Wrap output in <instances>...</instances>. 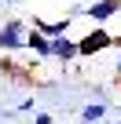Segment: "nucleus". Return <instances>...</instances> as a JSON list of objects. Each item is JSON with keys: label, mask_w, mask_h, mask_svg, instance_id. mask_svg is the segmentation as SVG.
Instances as JSON below:
<instances>
[{"label": "nucleus", "mask_w": 121, "mask_h": 124, "mask_svg": "<svg viewBox=\"0 0 121 124\" xmlns=\"http://www.w3.org/2000/svg\"><path fill=\"white\" fill-rule=\"evenodd\" d=\"M29 29H33V22H26V18H8L4 26H0V51H4V55H11V51H26Z\"/></svg>", "instance_id": "f257e3e1"}, {"label": "nucleus", "mask_w": 121, "mask_h": 124, "mask_svg": "<svg viewBox=\"0 0 121 124\" xmlns=\"http://www.w3.org/2000/svg\"><path fill=\"white\" fill-rule=\"evenodd\" d=\"M117 124H121V120H117Z\"/></svg>", "instance_id": "ddd939ff"}, {"label": "nucleus", "mask_w": 121, "mask_h": 124, "mask_svg": "<svg viewBox=\"0 0 121 124\" xmlns=\"http://www.w3.org/2000/svg\"><path fill=\"white\" fill-rule=\"evenodd\" d=\"M117 22H121V8H117Z\"/></svg>", "instance_id": "9b49d317"}, {"label": "nucleus", "mask_w": 121, "mask_h": 124, "mask_svg": "<svg viewBox=\"0 0 121 124\" xmlns=\"http://www.w3.org/2000/svg\"><path fill=\"white\" fill-rule=\"evenodd\" d=\"M51 58H59L63 66H66V62H74V58H81L77 40H74V37H59V40H51Z\"/></svg>", "instance_id": "39448f33"}, {"label": "nucleus", "mask_w": 121, "mask_h": 124, "mask_svg": "<svg viewBox=\"0 0 121 124\" xmlns=\"http://www.w3.org/2000/svg\"><path fill=\"white\" fill-rule=\"evenodd\" d=\"M114 77L121 80V51H117V62H114Z\"/></svg>", "instance_id": "1a4fd4ad"}, {"label": "nucleus", "mask_w": 121, "mask_h": 124, "mask_svg": "<svg viewBox=\"0 0 121 124\" xmlns=\"http://www.w3.org/2000/svg\"><path fill=\"white\" fill-rule=\"evenodd\" d=\"M33 124H51V113H33Z\"/></svg>", "instance_id": "6e6552de"}, {"label": "nucleus", "mask_w": 121, "mask_h": 124, "mask_svg": "<svg viewBox=\"0 0 121 124\" xmlns=\"http://www.w3.org/2000/svg\"><path fill=\"white\" fill-rule=\"evenodd\" d=\"M106 117V102H88L84 109H81V120L84 124H95V120H103Z\"/></svg>", "instance_id": "0eeeda50"}, {"label": "nucleus", "mask_w": 121, "mask_h": 124, "mask_svg": "<svg viewBox=\"0 0 121 124\" xmlns=\"http://www.w3.org/2000/svg\"><path fill=\"white\" fill-rule=\"evenodd\" d=\"M117 0H95V4H84V15L92 18V26H106L110 18H117Z\"/></svg>", "instance_id": "7ed1b4c3"}, {"label": "nucleus", "mask_w": 121, "mask_h": 124, "mask_svg": "<svg viewBox=\"0 0 121 124\" xmlns=\"http://www.w3.org/2000/svg\"><path fill=\"white\" fill-rule=\"evenodd\" d=\"M70 22H74V15H66V18H59V22H48V18H37V15H33V29H37V33H44L48 40H59V37H66Z\"/></svg>", "instance_id": "20e7f679"}, {"label": "nucleus", "mask_w": 121, "mask_h": 124, "mask_svg": "<svg viewBox=\"0 0 121 124\" xmlns=\"http://www.w3.org/2000/svg\"><path fill=\"white\" fill-rule=\"evenodd\" d=\"M84 4H95V0H84Z\"/></svg>", "instance_id": "f8f14e48"}, {"label": "nucleus", "mask_w": 121, "mask_h": 124, "mask_svg": "<svg viewBox=\"0 0 121 124\" xmlns=\"http://www.w3.org/2000/svg\"><path fill=\"white\" fill-rule=\"evenodd\" d=\"M26 51H33V55H37V62H44V58H51V40H48L44 33L29 29V40H26Z\"/></svg>", "instance_id": "423d86ee"}, {"label": "nucleus", "mask_w": 121, "mask_h": 124, "mask_svg": "<svg viewBox=\"0 0 121 124\" xmlns=\"http://www.w3.org/2000/svg\"><path fill=\"white\" fill-rule=\"evenodd\" d=\"M114 33L106 29V26H92L84 37H77V51H81V58H95L99 51H106V47H114Z\"/></svg>", "instance_id": "f03ea898"}, {"label": "nucleus", "mask_w": 121, "mask_h": 124, "mask_svg": "<svg viewBox=\"0 0 121 124\" xmlns=\"http://www.w3.org/2000/svg\"><path fill=\"white\" fill-rule=\"evenodd\" d=\"M0 4H15V0H0Z\"/></svg>", "instance_id": "9d476101"}]
</instances>
